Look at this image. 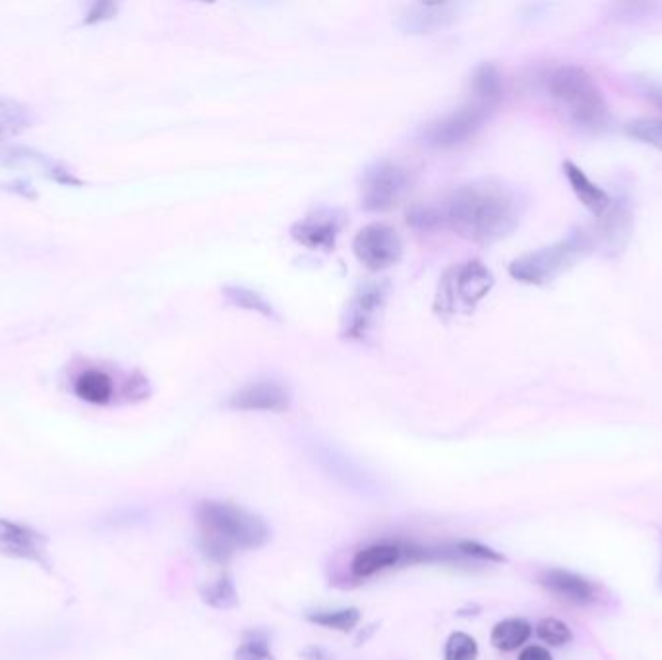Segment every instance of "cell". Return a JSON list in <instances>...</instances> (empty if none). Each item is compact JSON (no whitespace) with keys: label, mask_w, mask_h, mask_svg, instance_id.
<instances>
[{"label":"cell","mask_w":662,"mask_h":660,"mask_svg":"<svg viewBox=\"0 0 662 660\" xmlns=\"http://www.w3.org/2000/svg\"><path fill=\"white\" fill-rule=\"evenodd\" d=\"M523 213L517 190L502 180L482 179L455 188L440 202L411 211L409 221L417 229H450L475 244H494L510 237Z\"/></svg>","instance_id":"1"},{"label":"cell","mask_w":662,"mask_h":660,"mask_svg":"<svg viewBox=\"0 0 662 660\" xmlns=\"http://www.w3.org/2000/svg\"><path fill=\"white\" fill-rule=\"evenodd\" d=\"M196 519L202 529V548L211 560L225 562L235 550H256L270 540L262 517L227 502H200Z\"/></svg>","instance_id":"2"},{"label":"cell","mask_w":662,"mask_h":660,"mask_svg":"<svg viewBox=\"0 0 662 660\" xmlns=\"http://www.w3.org/2000/svg\"><path fill=\"white\" fill-rule=\"evenodd\" d=\"M546 91L556 105L583 130H601L608 122V105L591 74L575 64H562L546 78Z\"/></svg>","instance_id":"3"},{"label":"cell","mask_w":662,"mask_h":660,"mask_svg":"<svg viewBox=\"0 0 662 660\" xmlns=\"http://www.w3.org/2000/svg\"><path fill=\"white\" fill-rule=\"evenodd\" d=\"M593 244L595 240L589 233L573 231L566 239L513 260L510 275L519 283L541 287L575 266V262L591 252Z\"/></svg>","instance_id":"4"},{"label":"cell","mask_w":662,"mask_h":660,"mask_svg":"<svg viewBox=\"0 0 662 660\" xmlns=\"http://www.w3.org/2000/svg\"><path fill=\"white\" fill-rule=\"evenodd\" d=\"M494 287V275L481 260H467L444 273L434 308L438 314L473 312Z\"/></svg>","instance_id":"5"},{"label":"cell","mask_w":662,"mask_h":660,"mask_svg":"<svg viewBox=\"0 0 662 660\" xmlns=\"http://www.w3.org/2000/svg\"><path fill=\"white\" fill-rule=\"evenodd\" d=\"M496 107L486 105L482 101L473 99L465 107H459L450 115H444L442 119L432 120L422 130V142L432 150H452L471 138H475L486 124V120L492 117Z\"/></svg>","instance_id":"6"},{"label":"cell","mask_w":662,"mask_h":660,"mask_svg":"<svg viewBox=\"0 0 662 660\" xmlns=\"http://www.w3.org/2000/svg\"><path fill=\"white\" fill-rule=\"evenodd\" d=\"M409 173L390 159L372 163L361 180V204L366 211L382 213L397 206L409 190Z\"/></svg>","instance_id":"7"},{"label":"cell","mask_w":662,"mask_h":660,"mask_svg":"<svg viewBox=\"0 0 662 660\" xmlns=\"http://www.w3.org/2000/svg\"><path fill=\"white\" fill-rule=\"evenodd\" d=\"M388 295H390L388 281H372L361 285L347 302V308L343 312L341 337L351 341H364L370 335V331L378 326Z\"/></svg>","instance_id":"8"},{"label":"cell","mask_w":662,"mask_h":660,"mask_svg":"<svg viewBox=\"0 0 662 660\" xmlns=\"http://www.w3.org/2000/svg\"><path fill=\"white\" fill-rule=\"evenodd\" d=\"M353 252L366 270H390L403 258V242L397 231L384 223H370L353 239Z\"/></svg>","instance_id":"9"},{"label":"cell","mask_w":662,"mask_h":660,"mask_svg":"<svg viewBox=\"0 0 662 660\" xmlns=\"http://www.w3.org/2000/svg\"><path fill=\"white\" fill-rule=\"evenodd\" d=\"M0 556L35 564L41 570L51 571L49 540L26 523L0 517Z\"/></svg>","instance_id":"10"},{"label":"cell","mask_w":662,"mask_h":660,"mask_svg":"<svg viewBox=\"0 0 662 660\" xmlns=\"http://www.w3.org/2000/svg\"><path fill=\"white\" fill-rule=\"evenodd\" d=\"M347 217L341 210L322 208L312 211L291 227V237L310 250H333Z\"/></svg>","instance_id":"11"},{"label":"cell","mask_w":662,"mask_h":660,"mask_svg":"<svg viewBox=\"0 0 662 660\" xmlns=\"http://www.w3.org/2000/svg\"><path fill=\"white\" fill-rule=\"evenodd\" d=\"M227 405L237 411L283 413L291 407V393L279 380H256L235 391Z\"/></svg>","instance_id":"12"},{"label":"cell","mask_w":662,"mask_h":660,"mask_svg":"<svg viewBox=\"0 0 662 660\" xmlns=\"http://www.w3.org/2000/svg\"><path fill=\"white\" fill-rule=\"evenodd\" d=\"M459 4H413L399 16V28L411 35H424L450 28L457 20Z\"/></svg>","instance_id":"13"},{"label":"cell","mask_w":662,"mask_h":660,"mask_svg":"<svg viewBox=\"0 0 662 660\" xmlns=\"http://www.w3.org/2000/svg\"><path fill=\"white\" fill-rule=\"evenodd\" d=\"M564 175L572 186L573 194L577 196V200L591 211L595 217L602 219L610 208H612V198L608 196V192L595 184L593 180L589 179L581 167H577L572 161L564 163Z\"/></svg>","instance_id":"14"},{"label":"cell","mask_w":662,"mask_h":660,"mask_svg":"<svg viewBox=\"0 0 662 660\" xmlns=\"http://www.w3.org/2000/svg\"><path fill=\"white\" fill-rule=\"evenodd\" d=\"M542 585L558 595L560 599L570 600L575 604H589L595 600V587L587 579L564 570H548L542 573Z\"/></svg>","instance_id":"15"},{"label":"cell","mask_w":662,"mask_h":660,"mask_svg":"<svg viewBox=\"0 0 662 660\" xmlns=\"http://www.w3.org/2000/svg\"><path fill=\"white\" fill-rule=\"evenodd\" d=\"M401 558H403V548L397 544H388V542L372 544L368 548H362L361 552H357V556L353 558L351 570L355 577L366 579L380 571L397 566L401 562Z\"/></svg>","instance_id":"16"},{"label":"cell","mask_w":662,"mask_h":660,"mask_svg":"<svg viewBox=\"0 0 662 660\" xmlns=\"http://www.w3.org/2000/svg\"><path fill=\"white\" fill-rule=\"evenodd\" d=\"M74 393L78 399H82L90 405L103 407V405H109L115 397V382L109 372L99 370V368H88L76 376Z\"/></svg>","instance_id":"17"},{"label":"cell","mask_w":662,"mask_h":660,"mask_svg":"<svg viewBox=\"0 0 662 660\" xmlns=\"http://www.w3.org/2000/svg\"><path fill=\"white\" fill-rule=\"evenodd\" d=\"M471 90H473V99L498 107V103L504 97V78L500 68L492 62L479 64L471 78Z\"/></svg>","instance_id":"18"},{"label":"cell","mask_w":662,"mask_h":660,"mask_svg":"<svg viewBox=\"0 0 662 660\" xmlns=\"http://www.w3.org/2000/svg\"><path fill=\"white\" fill-rule=\"evenodd\" d=\"M531 624L523 618H508L494 626L490 633V643L504 653L519 649L531 637Z\"/></svg>","instance_id":"19"},{"label":"cell","mask_w":662,"mask_h":660,"mask_svg":"<svg viewBox=\"0 0 662 660\" xmlns=\"http://www.w3.org/2000/svg\"><path fill=\"white\" fill-rule=\"evenodd\" d=\"M223 297L231 304L241 310L256 312L266 318H277L275 310L268 300L264 299L260 293L248 289V287H239V285H227L223 287Z\"/></svg>","instance_id":"20"},{"label":"cell","mask_w":662,"mask_h":660,"mask_svg":"<svg viewBox=\"0 0 662 660\" xmlns=\"http://www.w3.org/2000/svg\"><path fill=\"white\" fill-rule=\"evenodd\" d=\"M308 622L328 628V630L349 631L355 630L361 622V610L359 608H341V610H324L316 614H308Z\"/></svg>","instance_id":"21"},{"label":"cell","mask_w":662,"mask_h":660,"mask_svg":"<svg viewBox=\"0 0 662 660\" xmlns=\"http://www.w3.org/2000/svg\"><path fill=\"white\" fill-rule=\"evenodd\" d=\"M202 600L217 610H231L239 604V595L231 575H221L213 585L202 589Z\"/></svg>","instance_id":"22"},{"label":"cell","mask_w":662,"mask_h":660,"mask_svg":"<svg viewBox=\"0 0 662 660\" xmlns=\"http://www.w3.org/2000/svg\"><path fill=\"white\" fill-rule=\"evenodd\" d=\"M626 134L635 142L651 146L662 153V119L659 117H641L628 122Z\"/></svg>","instance_id":"23"},{"label":"cell","mask_w":662,"mask_h":660,"mask_svg":"<svg viewBox=\"0 0 662 660\" xmlns=\"http://www.w3.org/2000/svg\"><path fill=\"white\" fill-rule=\"evenodd\" d=\"M30 122L31 113L26 107L10 99H0V138L22 132L30 126Z\"/></svg>","instance_id":"24"},{"label":"cell","mask_w":662,"mask_h":660,"mask_svg":"<svg viewBox=\"0 0 662 660\" xmlns=\"http://www.w3.org/2000/svg\"><path fill=\"white\" fill-rule=\"evenodd\" d=\"M479 657V645L475 637L463 631H455L444 647V660H477Z\"/></svg>","instance_id":"25"},{"label":"cell","mask_w":662,"mask_h":660,"mask_svg":"<svg viewBox=\"0 0 662 660\" xmlns=\"http://www.w3.org/2000/svg\"><path fill=\"white\" fill-rule=\"evenodd\" d=\"M235 660H275L266 637L252 633L235 651Z\"/></svg>","instance_id":"26"},{"label":"cell","mask_w":662,"mask_h":660,"mask_svg":"<svg viewBox=\"0 0 662 660\" xmlns=\"http://www.w3.org/2000/svg\"><path fill=\"white\" fill-rule=\"evenodd\" d=\"M537 633L544 643H548L552 647H562L573 639L572 630L568 628V624L562 620H556V618L542 620L537 628Z\"/></svg>","instance_id":"27"},{"label":"cell","mask_w":662,"mask_h":660,"mask_svg":"<svg viewBox=\"0 0 662 660\" xmlns=\"http://www.w3.org/2000/svg\"><path fill=\"white\" fill-rule=\"evenodd\" d=\"M457 552L461 556H467V558H473V560H479V562H492V564H504L506 562L504 554L496 552L490 546H484L477 540H461L457 544Z\"/></svg>","instance_id":"28"},{"label":"cell","mask_w":662,"mask_h":660,"mask_svg":"<svg viewBox=\"0 0 662 660\" xmlns=\"http://www.w3.org/2000/svg\"><path fill=\"white\" fill-rule=\"evenodd\" d=\"M117 14V4L113 2H99L95 4L86 18V24H99V22H105L109 18H113Z\"/></svg>","instance_id":"29"},{"label":"cell","mask_w":662,"mask_h":660,"mask_svg":"<svg viewBox=\"0 0 662 660\" xmlns=\"http://www.w3.org/2000/svg\"><path fill=\"white\" fill-rule=\"evenodd\" d=\"M517 660H552V655L548 653V649H544L541 645H531L519 655Z\"/></svg>","instance_id":"30"},{"label":"cell","mask_w":662,"mask_h":660,"mask_svg":"<svg viewBox=\"0 0 662 660\" xmlns=\"http://www.w3.org/2000/svg\"><path fill=\"white\" fill-rule=\"evenodd\" d=\"M302 660H328V655L320 647H304L301 653Z\"/></svg>","instance_id":"31"},{"label":"cell","mask_w":662,"mask_h":660,"mask_svg":"<svg viewBox=\"0 0 662 660\" xmlns=\"http://www.w3.org/2000/svg\"><path fill=\"white\" fill-rule=\"evenodd\" d=\"M645 93H647V97H649L657 107H661L662 109V86H647V88H645Z\"/></svg>","instance_id":"32"},{"label":"cell","mask_w":662,"mask_h":660,"mask_svg":"<svg viewBox=\"0 0 662 660\" xmlns=\"http://www.w3.org/2000/svg\"><path fill=\"white\" fill-rule=\"evenodd\" d=\"M661 581H662V577H661Z\"/></svg>","instance_id":"33"}]
</instances>
